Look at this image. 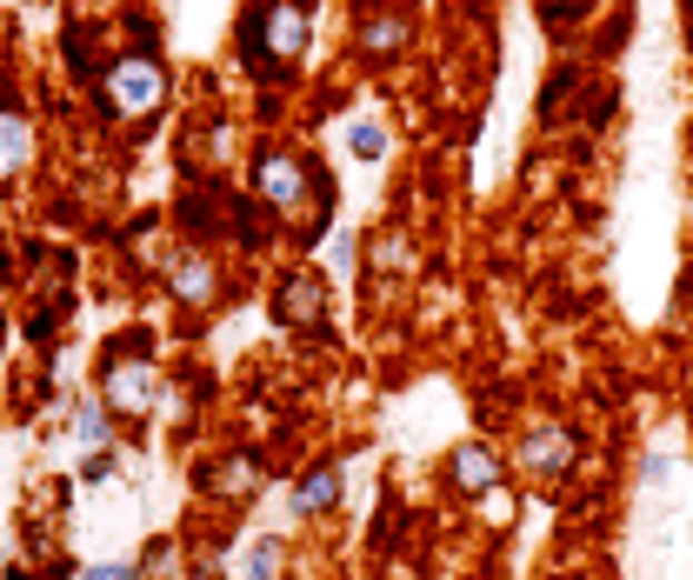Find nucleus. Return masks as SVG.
Instances as JSON below:
<instances>
[{
	"mask_svg": "<svg viewBox=\"0 0 693 580\" xmlns=\"http://www.w3.org/2000/svg\"><path fill=\"white\" fill-rule=\"evenodd\" d=\"M254 187H260V200H267L280 220H300L307 234L320 227V180H314V167H307L300 154H260Z\"/></svg>",
	"mask_w": 693,
	"mask_h": 580,
	"instance_id": "1",
	"label": "nucleus"
},
{
	"mask_svg": "<svg viewBox=\"0 0 693 580\" xmlns=\"http://www.w3.org/2000/svg\"><path fill=\"white\" fill-rule=\"evenodd\" d=\"M100 100H107L113 120H147V114H160V100H167V67H160L154 53H120V60L100 73Z\"/></svg>",
	"mask_w": 693,
	"mask_h": 580,
	"instance_id": "2",
	"label": "nucleus"
},
{
	"mask_svg": "<svg viewBox=\"0 0 693 580\" xmlns=\"http://www.w3.org/2000/svg\"><path fill=\"white\" fill-rule=\"evenodd\" d=\"M100 387H107V414H147L154 407V367H147V354H113L100 367Z\"/></svg>",
	"mask_w": 693,
	"mask_h": 580,
	"instance_id": "3",
	"label": "nucleus"
},
{
	"mask_svg": "<svg viewBox=\"0 0 693 580\" xmlns=\"http://www.w3.org/2000/svg\"><path fill=\"white\" fill-rule=\"evenodd\" d=\"M300 47H307V13L300 7H267L260 13V53L274 60V67H287V60H300Z\"/></svg>",
	"mask_w": 693,
	"mask_h": 580,
	"instance_id": "4",
	"label": "nucleus"
},
{
	"mask_svg": "<svg viewBox=\"0 0 693 580\" xmlns=\"http://www.w3.org/2000/svg\"><path fill=\"white\" fill-rule=\"evenodd\" d=\"M574 454H581V441H574L567 427H534V434L521 441V468H527V474H541V481L567 474V468H574Z\"/></svg>",
	"mask_w": 693,
	"mask_h": 580,
	"instance_id": "5",
	"label": "nucleus"
},
{
	"mask_svg": "<svg viewBox=\"0 0 693 580\" xmlns=\"http://www.w3.org/2000/svg\"><path fill=\"white\" fill-rule=\"evenodd\" d=\"M274 314H280L287 327H320V314H327V287H320V274H287L280 294H274Z\"/></svg>",
	"mask_w": 693,
	"mask_h": 580,
	"instance_id": "6",
	"label": "nucleus"
},
{
	"mask_svg": "<svg viewBox=\"0 0 693 580\" xmlns=\"http://www.w3.org/2000/svg\"><path fill=\"white\" fill-rule=\"evenodd\" d=\"M447 474H454V488H461V494H474V501H487V494L501 488V461H494L487 448H454Z\"/></svg>",
	"mask_w": 693,
	"mask_h": 580,
	"instance_id": "7",
	"label": "nucleus"
},
{
	"mask_svg": "<svg viewBox=\"0 0 693 580\" xmlns=\"http://www.w3.org/2000/svg\"><path fill=\"white\" fill-rule=\"evenodd\" d=\"M174 294H180L187 307H207V301H214V267H207L200 254H174Z\"/></svg>",
	"mask_w": 693,
	"mask_h": 580,
	"instance_id": "8",
	"label": "nucleus"
},
{
	"mask_svg": "<svg viewBox=\"0 0 693 580\" xmlns=\"http://www.w3.org/2000/svg\"><path fill=\"white\" fill-rule=\"evenodd\" d=\"M27 154H33V127H27V114L0 107V180H7L13 167H27Z\"/></svg>",
	"mask_w": 693,
	"mask_h": 580,
	"instance_id": "9",
	"label": "nucleus"
},
{
	"mask_svg": "<svg viewBox=\"0 0 693 580\" xmlns=\"http://www.w3.org/2000/svg\"><path fill=\"white\" fill-rule=\"evenodd\" d=\"M334 501H340V468H320L307 488H294V514H320Z\"/></svg>",
	"mask_w": 693,
	"mask_h": 580,
	"instance_id": "10",
	"label": "nucleus"
},
{
	"mask_svg": "<svg viewBox=\"0 0 693 580\" xmlns=\"http://www.w3.org/2000/svg\"><path fill=\"white\" fill-rule=\"evenodd\" d=\"M274 568H280V541H254L247 548V580H274Z\"/></svg>",
	"mask_w": 693,
	"mask_h": 580,
	"instance_id": "11",
	"label": "nucleus"
},
{
	"mask_svg": "<svg viewBox=\"0 0 693 580\" xmlns=\"http://www.w3.org/2000/svg\"><path fill=\"white\" fill-rule=\"evenodd\" d=\"M347 140H354V154H360V160H380V147H387V134H380L374 120H354V127H347Z\"/></svg>",
	"mask_w": 693,
	"mask_h": 580,
	"instance_id": "12",
	"label": "nucleus"
},
{
	"mask_svg": "<svg viewBox=\"0 0 693 580\" xmlns=\"http://www.w3.org/2000/svg\"><path fill=\"white\" fill-rule=\"evenodd\" d=\"M394 40H400V20H394V13H387V20H367V33H360V47H367V53H387Z\"/></svg>",
	"mask_w": 693,
	"mask_h": 580,
	"instance_id": "13",
	"label": "nucleus"
},
{
	"mask_svg": "<svg viewBox=\"0 0 693 580\" xmlns=\"http://www.w3.org/2000/svg\"><path fill=\"white\" fill-rule=\"evenodd\" d=\"M80 441H87V448L107 441V407H87V414H80Z\"/></svg>",
	"mask_w": 693,
	"mask_h": 580,
	"instance_id": "14",
	"label": "nucleus"
},
{
	"mask_svg": "<svg viewBox=\"0 0 693 580\" xmlns=\"http://www.w3.org/2000/svg\"><path fill=\"white\" fill-rule=\"evenodd\" d=\"M220 488H240V494H247V488H254V468H247V461H234V468H220Z\"/></svg>",
	"mask_w": 693,
	"mask_h": 580,
	"instance_id": "15",
	"label": "nucleus"
},
{
	"mask_svg": "<svg viewBox=\"0 0 693 580\" xmlns=\"http://www.w3.org/2000/svg\"><path fill=\"white\" fill-rule=\"evenodd\" d=\"M87 580H133L127 568H87Z\"/></svg>",
	"mask_w": 693,
	"mask_h": 580,
	"instance_id": "16",
	"label": "nucleus"
},
{
	"mask_svg": "<svg viewBox=\"0 0 693 580\" xmlns=\"http://www.w3.org/2000/svg\"><path fill=\"white\" fill-rule=\"evenodd\" d=\"M567 7H574V0H567Z\"/></svg>",
	"mask_w": 693,
	"mask_h": 580,
	"instance_id": "17",
	"label": "nucleus"
}]
</instances>
